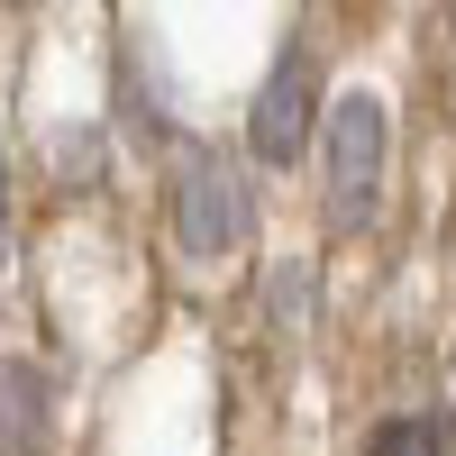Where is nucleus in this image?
Segmentation results:
<instances>
[{
    "mask_svg": "<svg viewBox=\"0 0 456 456\" xmlns=\"http://www.w3.org/2000/svg\"><path fill=\"white\" fill-rule=\"evenodd\" d=\"M384 101L374 92H347L329 110V219L338 228H374V201H384Z\"/></svg>",
    "mask_w": 456,
    "mask_h": 456,
    "instance_id": "obj_1",
    "label": "nucleus"
},
{
    "mask_svg": "<svg viewBox=\"0 0 456 456\" xmlns=\"http://www.w3.org/2000/svg\"><path fill=\"white\" fill-rule=\"evenodd\" d=\"M174 238H183V256H228V247L256 238V192H247V174L228 156H183V174H174Z\"/></svg>",
    "mask_w": 456,
    "mask_h": 456,
    "instance_id": "obj_2",
    "label": "nucleus"
},
{
    "mask_svg": "<svg viewBox=\"0 0 456 456\" xmlns=\"http://www.w3.org/2000/svg\"><path fill=\"white\" fill-rule=\"evenodd\" d=\"M311 119H320V55H311V46H283L274 73H265V92H256L247 137H256L265 165H301V137H311Z\"/></svg>",
    "mask_w": 456,
    "mask_h": 456,
    "instance_id": "obj_3",
    "label": "nucleus"
},
{
    "mask_svg": "<svg viewBox=\"0 0 456 456\" xmlns=\"http://www.w3.org/2000/svg\"><path fill=\"white\" fill-rule=\"evenodd\" d=\"M37 447H46V374L0 365V456H37Z\"/></svg>",
    "mask_w": 456,
    "mask_h": 456,
    "instance_id": "obj_4",
    "label": "nucleus"
},
{
    "mask_svg": "<svg viewBox=\"0 0 456 456\" xmlns=\"http://www.w3.org/2000/svg\"><path fill=\"white\" fill-rule=\"evenodd\" d=\"M365 456H447V429L429 420V411H402V420H384L365 438Z\"/></svg>",
    "mask_w": 456,
    "mask_h": 456,
    "instance_id": "obj_5",
    "label": "nucleus"
},
{
    "mask_svg": "<svg viewBox=\"0 0 456 456\" xmlns=\"http://www.w3.org/2000/svg\"><path fill=\"white\" fill-rule=\"evenodd\" d=\"M311 301H320L311 265H283V274H274V320H283V329H311Z\"/></svg>",
    "mask_w": 456,
    "mask_h": 456,
    "instance_id": "obj_6",
    "label": "nucleus"
},
{
    "mask_svg": "<svg viewBox=\"0 0 456 456\" xmlns=\"http://www.w3.org/2000/svg\"><path fill=\"white\" fill-rule=\"evenodd\" d=\"M0 265H10V137H0Z\"/></svg>",
    "mask_w": 456,
    "mask_h": 456,
    "instance_id": "obj_7",
    "label": "nucleus"
},
{
    "mask_svg": "<svg viewBox=\"0 0 456 456\" xmlns=\"http://www.w3.org/2000/svg\"><path fill=\"white\" fill-rule=\"evenodd\" d=\"M0 10H28V0H0Z\"/></svg>",
    "mask_w": 456,
    "mask_h": 456,
    "instance_id": "obj_8",
    "label": "nucleus"
}]
</instances>
